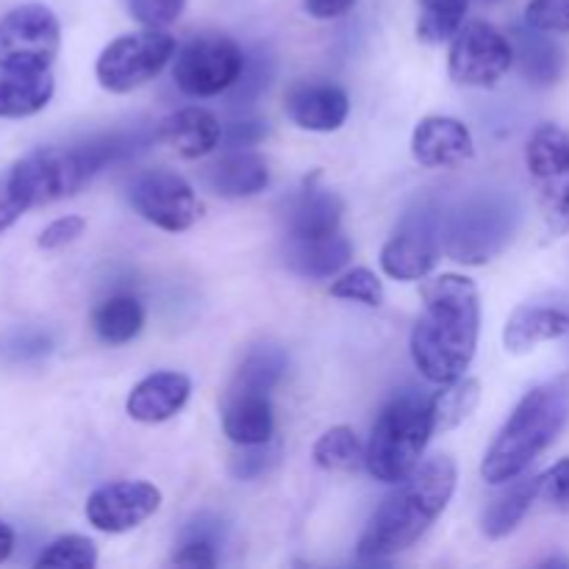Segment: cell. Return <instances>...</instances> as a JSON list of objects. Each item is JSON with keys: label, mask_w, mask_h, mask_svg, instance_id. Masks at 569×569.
<instances>
[{"label": "cell", "mask_w": 569, "mask_h": 569, "mask_svg": "<svg viewBox=\"0 0 569 569\" xmlns=\"http://www.w3.org/2000/svg\"><path fill=\"white\" fill-rule=\"evenodd\" d=\"M420 320L411 328V361L431 383H450L470 370L481 333V295L465 276L431 278L420 287Z\"/></svg>", "instance_id": "cell-1"}, {"label": "cell", "mask_w": 569, "mask_h": 569, "mask_svg": "<svg viewBox=\"0 0 569 569\" xmlns=\"http://www.w3.org/2000/svg\"><path fill=\"white\" fill-rule=\"evenodd\" d=\"M459 470L450 456H433L409 478L395 483V492L367 522L359 539L365 559H392L426 537L428 528L442 517L456 492Z\"/></svg>", "instance_id": "cell-2"}, {"label": "cell", "mask_w": 569, "mask_h": 569, "mask_svg": "<svg viewBox=\"0 0 569 569\" xmlns=\"http://www.w3.org/2000/svg\"><path fill=\"white\" fill-rule=\"evenodd\" d=\"M569 422V378L533 387L517 403L498 439L487 450L481 465L483 481L492 487L520 478L556 439Z\"/></svg>", "instance_id": "cell-3"}, {"label": "cell", "mask_w": 569, "mask_h": 569, "mask_svg": "<svg viewBox=\"0 0 569 569\" xmlns=\"http://www.w3.org/2000/svg\"><path fill=\"white\" fill-rule=\"evenodd\" d=\"M433 437L431 400L398 395L383 406L365 448V467L376 481L400 483L420 467L428 439Z\"/></svg>", "instance_id": "cell-4"}, {"label": "cell", "mask_w": 569, "mask_h": 569, "mask_svg": "<svg viewBox=\"0 0 569 569\" xmlns=\"http://www.w3.org/2000/svg\"><path fill=\"white\" fill-rule=\"evenodd\" d=\"M520 206L511 194L478 192L442 217L445 253L461 264H487L511 242Z\"/></svg>", "instance_id": "cell-5"}, {"label": "cell", "mask_w": 569, "mask_h": 569, "mask_svg": "<svg viewBox=\"0 0 569 569\" xmlns=\"http://www.w3.org/2000/svg\"><path fill=\"white\" fill-rule=\"evenodd\" d=\"M98 176L87 144L76 148H39L22 156L9 170L17 194L26 209H39L56 200H64L87 187Z\"/></svg>", "instance_id": "cell-6"}, {"label": "cell", "mask_w": 569, "mask_h": 569, "mask_svg": "<svg viewBox=\"0 0 569 569\" xmlns=\"http://www.w3.org/2000/svg\"><path fill=\"white\" fill-rule=\"evenodd\" d=\"M526 167L537 194L539 214L550 237L569 233V131L545 122L531 133Z\"/></svg>", "instance_id": "cell-7"}, {"label": "cell", "mask_w": 569, "mask_h": 569, "mask_svg": "<svg viewBox=\"0 0 569 569\" xmlns=\"http://www.w3.org/2000/svg\"><path fill=\"white\" fill-rule=\"evenodd\" d=\"M248 56L226 33H200L172 59V81L183 94L214 98L228 92L244 72Z\"/></svg>", "instance_id": "cell-8"}, {"label": "cell", "mask_w": 569, "mask_h": 569, "mask_svg": "<svg viewBox=\"0 0 569 569\" xmlns=\"http://www.w3.org/2000/svg\"><path fill=\"white\" fill-rule=\"evenodd\" d=\"M172 56H176V39L161 28L126 33L106 44L94 64V76L103 89L126 94L153 81Z\"/></svg>", "instance_id": "cell-9"}, {"label": "cell", "mask_w": 569, "mask_h": 569, "mask_svg": "<svg viewBox=\"0 0 569 569\" xmlns=\"http://www.w3.org/2000/svg\"><path fill=\"white\" fill-rule=\"evenodd\" d=\"M442 253V214L437 206L417 203V209L406 211L381 248V267L395 281H422L431 276Z\"/></svg>", "instance_id": "cell-10"}, {"label": "cell", "mask_w": 569, "mask_h": 569, "mask_svg": "<svg viewBox=\"0 0 569 569\" xmlns=\"http://www.w3.org/2000/svg\"><path fill=\"white\" fill-rule=\"evenodd\" d=\"M59 48V17L48 6L26 3L0 17V67L50 70Z\"/></svg>", "instance_id": "cell-11"}, {"label": "cell", "mask_w": 569, "mask_h": 569, "mask_svg": "<svg viewBox=\"0 0 569 569\" xmlns=\"http://www.w3.org/2000/svg\"><path fill=\"white\" fill-rule=\"evenodd\" d=\"M515 64V48L506 33L483 20L461 26L453 37L448 56V70L459 87L492 89L506 78Z\"/></svg>", "instance_id": "cell-12"}, {"label": "cell", "mask_w": 569, "mask_h": 569, "mask_svg": "<svg viewBox=\"0 0 569 569\" xmlns=\"http://www.w3.org/2000/svg\"><path fill=\"white\" fill-rule=\"evenodd\" d=\"M128 198L142 220L167 233L189 231L203 214V203L194 194L192 183L164 167L139 172L128 187Z\"/></svg>", "instance_id": "cell-13"}, {"label": "cell", "mask_w": 569, "mask_h": 569, "mask_svg": "<svg viewBox=\"0 0 569 569\" xmlns=\"http://www.w3.org/2000/svg\"><path fill=\"white\" fill-rule=\"evenodd\" d=\"M161 509V492L148 481H111L87 500V520L103 533H126Z\"/></svg>", "instance_id": "cell-14"}, {"label": "cell", "mask_w": 569, "mask_h": 569, "mask_svg": "<svg viewBox=\"0 0 569 569\" xmlns=\"http://www.w3.org/2000/svg\"><path fill=\"white\" fill-rule=\"evenodd\" d=\"M345 203L333 189L320 187V176L306 178L303 187L283 206V239H309L342 231Z\"/></svg>", "instance_id": "cell-15"}, {"label": "cell", "mask_w": 569, "mask_h": 569, "mask_svg": "<svg viewBox=\"0 0 569 569\" xmlns=\"http://www.w3.org/2000/svg\"><path fill=\"white\" fill-rule=\"evenodd\" d=\"M289 120L303 131L331 133L345 126L350 114V98L342 87L326 81H298L283 94Z\"/></svg>", "instance_id": "cell-16"}, {"label": "cell", "mask_w": 569, "mask_h": 569, "mask_svg": "<svg viewBox=\"0 0 569 569\" xmlns=\"http://www.w3.org/2000/svg\"><path fill=\"white\" fill-rule=\"evenodd\" d=\"M411 153L422 167H459L476 156V139L456 117L431 114L417 122Z\"/></svg>", "instance_id": "cell-17"}, {"label": "cell", "mask_w": 569, "mask_h": 569, "mask_svg": "<svg viewBox=\"0 0 569 569\" xmlns=\"http://www.w3.org/2000/svg\"><path fill=\"white\" fill-rule=\"evenodd\" d=\"M189 395H192L189 376L172 370L153 372L131 389L126 411L131 420L142 422V426H156V422L172 420L187 406Z\"/></svg>", "instance_id": "cell-18"}, {"label": "cell", "mask_w": 569, "mask_h": 569, "mask_svg": "<svg viewBox=\"0 0 569 569\" xmlns=\"http://www.w3.org/2000/svg\"><path fill=\"white\" fill-rule=\"evenodd\" d=\"M222 431L239 448L272 442L276 415H272L270 395L226 392V398H222Z\"/></svg>", "instance_id": "cell-19"}, {"label": "cell", "mask_w": 569, "mask_h": 569, "mask_svg": "<svg viewBox=\"0 0 569 569\" xmlns=\"http://www.w3.org/2000/svg\"><path fill=\"white\" fill-rule=\"evenodd\" d=\"M203 181L211 192L226 200L253 198V194L264 192L270 187V167L259 153L239 148L222 156L211 167H206Z\"/></svg>", "instance_id": "cell-20"}, {"label": "cell", "mask_w": 569, "mask_h": 569, "mask_svg": "<svg viewBox=\"0 0 569 569\" xmlns=\"http://www.w3.org/2000/svg\"><path fill=\"white\" fill-rule=\"evenodd\" d=\"M350 256H353V244L342 231L326 233V237L287 239L283 244V261L289 270L298 272L300 278H315V281L339 276Z\"/></svg>", "instance_id": "cell-21"}, {"label": "cell", "mask_w": 569, "mask_h": 569, "mask_svg": "<svg viewBox=\"0 0 569 569\" xmlns=\"http://www.w3.org/2000/svg\"><path fill=\"white\" fill-rule=\"evenodd\" d=\"M156 137L170 144L183 159H203L222 142V126L209 109L187 106V109H178L176 114L164 117Z\"/></svg>", "instance_id": "cell-22"}, {"label": "cell", "mask_w": 569, "mask_h": 569, "mask_svg": "<svg viewBox=\"0 0 569 569\" xmlns=\"http://www.w3.org/2000/svg\"><path fill=\"white\" fill-rule=\"evenodd\" d=\"M511 48H515V64L520 67L522 78L533 87H553L565 76L567 56L565 48L548 37V31H537L526 22V28H515L511 33Z\"/></svg>", "instance_id": "cell-23"}, {"label": "cell", "mask_w": 569, "mask_h": 569, "mask_svg": "<svg viewBox=\"0 0 569 569\" xmlns=\"http://www.w3.org/2000/svg\"><path fill=\"white\" fill-rule=\"evenodd\" d=\"M565 337H569V315L553 306H520L503 328V345L515 356H526L537 345Z\"/></svg>", "instance_id": "cell-24"}, {"label": "cell", "mask_w": 569, "mask_h": 569, "mask_svg": "<svg viewBox=\"0 0 569 569\" xmlns=\"http://www.w3.org/2000/svg\"><path fill=\"white\" fill-rule=\"evenodd\" d=\"M53 76L50 70H17L0 67V117L20 120L39 114L53 98Z\"/></svg>", "instance_id": "cell-25"}, {"label": "cell", "mask_w": 569, "mask_h": 569, "mask_svg": "<svg viewBox=\"0 0 569 569\" xmlns=\"http://www.w3.org/2000/svg\"><path fill=\"white\" fill-rule=\"evenodd\" d=\"M539 498V476L531 478H515V481L506 483L503 492L489 503V509L481 517V531L487 533V539H503L509 533L517 531L526 515L531 511V506Z\"/></svg>", "instance_id": "cell-26"}, {"label": "cell", "mask_w": 569, "mask_h": 569, "mask_svg": "<svg viewBox=\"0 0 569 569\" xmlns=\"http://www.w3.org/2000/svg\"><path fill=\"white\" fill-rule=\"evenodd\" d=\"M92 328L100 342L126 345L139 337L144 328V306L137 295L114 292L100 300L92 311Z\"/></svg>", "instance_id": "cell-27"}, {"label": "cell", "mask_w": 569, "mask_h": 569, "mask_svg": "<svg viewBox=\"0 0 569 569\" xmlns=\"http://www.w3.org/2000/svg\"><path fill=\"white\" fill-rule=\"evenodd\" d=\"M287 372V353L278 345H256L239 365L237 376L228 383V392H264L281 383Z\"/></svg>", "instance_id": "cell-28"}, {"label": "cell", "mask_w": 569, "mask_h": 569, "mask_svg": "<svg viewBox=\"0 0 569 569\" xmlns=\"http://www.w3.org/2000/svg\"><path fill=\"white\" fill-rule=\"evenodd\" d=\"M481 403V381L478 378H456L445 383L442 392L431 398V426L433 433H448L459 428Z\"/></svg>", "instance_id": "cell-29"}, {"label": "cell", "mask_w": 569, "mask_h": 569, "mask_svg": "<svg viewBox=\"0 0 569 569\" xmlns=\"http://www.w3.org/2000/svg\"><path fill=\"white\" fill-rule=\"evenodd\" d=\"M470 0H420L417 14V39L426 44L450 42L465 26Z\"/></svg>", "instance_id": "cell-30"}, {"label": "cell", "mask_w": 569, "mask_h": 569, "mask_svg": "<svg viewBox=\"0 0 569 569\" xmlns=\"http://www.w3.org/2000/svg\"><path fill=\"white\" fill-rule=\"evenodd\" d=\"M315 465L328 472H356L365 465V448L353 428H328L315 445Z\"/></svg>", "instance_id": "cell-31"}, {"label": "cell", "mask_w": 569, "mask_h": 569, "mask_svg": "<svg viewBox=\"0 0 569 569\" xmlns=\"http://www.w3.org/2000/svg\"><path fill=\"white\" fill-rule=\"evenodd\" d=\"M94 565H98V548H94L92 539L78 537V533L53 539L37 559V567L92 569Z\"/></svg>", "instance_id": "cell-32"}, {"label": "cell", "mask_w": 569, "mask_h": 569, "mask_svg": "<svg viewBox=\"0 0 569 569\" xmlns=\"http://www.w3.org/2000/svg\"><path fill=\"white\" fill-rule=\"evenodd\" d=\"M331 295L339 300H356V303H365L370 309H378L383 303V283L367 267H356V270L345 272L337 281L331 283Z\"/></svg>", "instance_id": "cell-33"}, {"label": "cell", "mask_w": 569, "mask_h": 569, "mask_svg": "<svg viewBox=\"0 0 569 569\" xmlns=\"http://www.w3.org/2000/svg\"><path fill=\"white\" fill-rule=\"evenodd\" d=\"M526 22L537 31L567 33L569 31V0H528Z\"/></svg>", "instance_id": "cell-34"}, {"label": "cell", "mask_w": 569, "mask_h": 569, "mask_svg": "<svg viewBox=\"0 0 569 569\" xmlns=\"http://www.w3.org/2000/svg\"><path fill=\"white\" fill-rule=\"evenodd\" d=\"M128 11L144 28H164L181 17L187 0H126Z\"/></svg>", "instance_id": "cell-35"}, {"label": "cell", "mask_w": 569, "mask_h": 569, "mask_svg": "<svg viewBox=\"0 0 569 569\" xmlns=\"http://www.w3.org/2000/svg\"><path fill=\"white\" fill-rule=\"evenodd\" d=\"M539 498L553 509L569 511V459L556 461L545 476H539Z\"/></svg>", "instance_id": "cell-36"}, {"label": "cell", "mask_w": 569, "mask_h": 569, "mask_svg": "<svg viewBox=\"0 0 569 569\" xmlns=\"http://www.w3.org/2000/svg\"><path fill=\"white\" fill-rule=\"evenodd\" d=\"M276 461H278V448H270V442L253 445V448H242V453L233 459L231 472L237 478H242V481H248V478L264 476Z\"/></svg>", "instance_id": "cell-37"}, {"label": "cell", "mask_w": 569, "mask_h": 569, "mask_svg": "<svg viewBox=\"0 0 569 569\" xmlns=\"http://www.w3.org/2000/svg\"><path fill=\"white\" fill-rule=\"evenodd\" d=\"M83 228H87V222H83L81 217H72V214L70 217H59V220H53L48 228H44L42 233H39L37 244L42 250L67 248V244H72L78 237H81Z\"/></svg>", "instance_id": "cell-38"}, {"label": "cell", "mask_w": 569, "mask_h": 569, "mask_svg": "<svg viewBox=\"0 0 569 569\" xmlns=\"http://www.w3.org/2000/svg\"><path fill=\"white\" fill-rule=\"evenodd\" d=\"M172 565L178 567H217V550L209 539L194 537L189 542H183L178 548V553L172 556Z\"/></svg>", "instance_id": "cell-39"}, {"label": "cell", "mask_w": 569, "mask_h": 569, "mask_svg": "<svg viewBox=\"0 0 569 569\" xmlns=\"http://www.w3.org/2000/svg\"><path fill=\"white\" fill-rule=\"evenodd\" d=\"M22 211H28L26 203H22L20 194H17L9 172H3V176H0V233L9 226H14L17 217H20Z\"/></svg>", "instance_id": "cell-40"}, {"label": "cell", "mask_w": 569, "mask_h": 569, "mask_svg": "<svg viewBox=\"0 0 569 569\" xmlns=\"http://www.w3.org/2000/svg\"><path fill=\"white\" fill-rule=\"evenodd\" d=\"M264 133H267V122L250 120V122H233V126L228 128V133L222 131V139H228V144H231L233 150H239V148H250V144L261 142Z\"/></svg>", "instance_id": "cell-41"}, {"label": "cell", "mask_w": 569, "mask_h": 569, "mask_svg": "<svg viewBox=\"0 0 569 569\" xmlns=\"http://www.w3.org/2000/svg\"><path fill=\"white\" fill-rule=\"evenodd\" d=\"M356 6V0H303L306 14L315 20H337V17L348 14Z\"/></svg>", "instance_id": "cell-42"}, {"label": "cell", "mask_w": 569, "mask_h": 569, "mask_svg": "<svg viewBox=\"0 0 569 569\" xmlns=\"http://www.w3.org/2000/svg\"><path fill=\"white\" fill-rule=\"evenodd\" d=\"M11 550H14V531H11V528L0 520V565L9 559Z\"/></svg>", "instance_id": "cell-43"}, {"label": "cell", "mask_w": 569, "mask_h": 569, "mask_svg": "<svg viewBox=\"0 0 569 569\" xmlns=\"http://www.w3.org/2000/svg\"><path fill=\"white\" fill-rule=\"evenodd\" d=\"M539 567H569L567 556H553V559H545Z\"/></svg>", "instance_id": "cell-44"}, {"label": "cell", "mask_w": 569, "mask_h": 569, "mask_svg": "<svg viewBox=\"0 0 569 569\" xmlns=\"http://www.w3.org/2000/svg\"><path fill=\"white\" fill-rule=\"evenodd\" d=\"M481 3H487V6H495V3H503V0H481Z\"/></svg>", "instance_id": "cell-45"}]
</instances>
